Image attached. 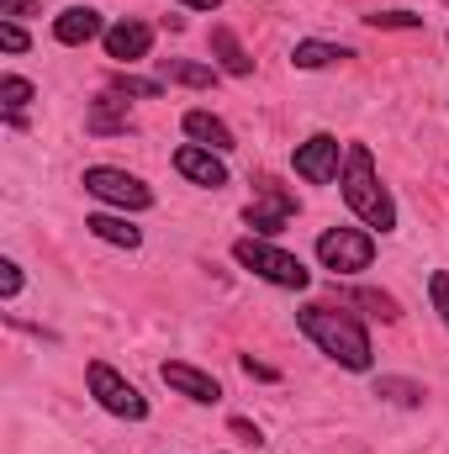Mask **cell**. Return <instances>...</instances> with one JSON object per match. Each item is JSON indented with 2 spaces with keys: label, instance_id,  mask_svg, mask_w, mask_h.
I'll return each instance as SVG.
<instances>
[{
  "label": "cell",
  "instance_id": "cell-25",
  "mask_svg": "<svg viewBox=\"0 0 449 454\" xmlns=\"http://www.w3.org/2000/svg\"><path fill=\"white\" fill-rule=\"evenodd\" d=\"M0 296H5V301L21 296V264H16V259H0Z\"/></svg>",
  "mask_w": 449,
  "mask_h": 454
},
{
  "label": "cell",
  "instance_id": "cell-21",
  "mask_svg": "<svg viewBox=\"0 0 449 454\" xmlns=\"http://www.w3.org/2000/svg\"><path fill=\"white\" fill-rule=\"evenodd\" d=\"M32 96H37V90H32V80H21V74H5V80H0V106H5V112L32 106Z\"/></svg>",
  "mask_w": 449,
  "mask_h": 454
},
{
  "label": "cell",
  "instance_id": "cell-9",
  "mask_svg": "<svg viewBox=\"0 0 449 454\" xmlns=\"http://www.w3.org/2000/svg\"><path fill=\"white\" fill-rule=\"evenodd\" d=\"M159 380H164L169 391L201 402V407H217V402H223L217 375H207V370H196V364H185V359H164V364H159Z\"/></svg>",
  "mask_w": 449,
  "mask_h": 454
},
{
  "label": "cell",
  "instance_id": "cell-7",
  "mask_svg": "<svg viewBox=\"0 0 449 454\" xmlns=\"http://www.w3.org/2000/svg\"><path fill=\"white\" fill-rule=\"evenodd\" d=\"M338 159H343V143H338L334 132H312L307 143H296L291 169H296L307 185H334L338 180Z\"/></svg>",
  "mask_w": 449,
  "mask_h": 454
},
{
  "label": "cell",
  "instance_id": "cell-22",
  "mask_svg": "<svg viewBox=\"0 0 449 454\" xmlns=\"http://www.w3.org/2000/svg\"><path fill=\"white\" fill-rule=\"evenodd\" d=\"M365 21L381 27V32H418V27H423L418 11H375V16H365Z\"/></svg>",
  "mask_w": 449,
  "mask_h": 454
},
{
  "label": "cell",
  "instance_id": "cell-15",
  "mask_svg": "<svg viewBox=\"0 0 449 454\" xmlns=\"http://www.w3.org/2000/svg\"><path fill=\"white\" fill-rule=\"evenodd\" d=\"M217 64H196V59H159V80L169 85H196V90H212L217 85Z\"/></svg>",
  "mask_w": 449,
  "mask_h": 454
},
{
  "label": "cell",
  "instance_id": "cell-20",
  "mask_svg": "<svg viewBox=\"0 0 449 454\" xmlns=\"http://www.w3.org/2000/svg\"><path fill=\"white\" fill-rule=\"evenodd\" d=\"M112 90H116V96H132V101H159V96H164V80H138V74H116Z\"/></svg>",
  "mask_w": 449,
  "mask_h": 454
},
{
  "label": "cell",
  "instance_id": "cell-4",
  "mask_svg": "<svg viewBox=\"0 0 449 454\" xmlns=\"http://www.w3.org/2000/svg\"><path fill=\"white\" fill-rule=\"evenodd\" d=\"M85 380H91V396H96L112 418H122V423H143V418H148V396H143L127 375H116L106 359H91V364H85Z\"/></svg>",
  "mask_w": 449,
  "mask_h": 454
},
{
  "label": "cell",
  "instance_id": "cell-24",
  "mask_svg": "<svg viewBox=\"0 0 449 454\" xmlns=\"http://www.w3.org/2000/svg\"><path fill=\"white\" fill-rule=\"evenodd\" d=\"M429 301H434L439 323L449 328V270H434V275H429Z\"/></svg>",
  "mask_w": 449,
  "mask_h": 454
},
{
  "label": "cell",
  "instance_id": "cell-27",
  "mask_svg": "<svg viewBox=\"0 0 449 454\" xmlns=\"http://www.w3.org/2000/svg\"><path fill=\"white\" fill-rule=\"evenodd\" d=\"M0 16H5V21H21V16H37V0H0Z\"/></svg>",
  "mask_w": 449,
  "mask_h": 454
},
{
  "label": "cell",
  "instance_id": "cell-11",
  "mask_svg": "<svg viewBox=\"0 0 449 454\" xmlns=\"http://www.w3.org/2000/svg\"><path fill=\"white\" fill-rule=\"evenodd\" d=\"M175 169H180L191 185H201V191H223L227 185L223 153H212V148H201V143H180V148H175Z\"/></svg>",
  "mask_w": 449,
  "mask_h": 454
},
{
  "label": "cell",
  "instance_id": "cell-6",
  "mask_svg": "<svg viewBox=\"0 0 449 454\" xmlns=\"http://www.w3.org/2000/svg\"><path fill=\"white\" fill-rule=\"evenodd\" d=\"M318 259H323V270H334V275L370 270L375 238H370V227H328V232L318 238Z\"/></svg>",
  "mask_w": 449,
  "mask_h": 454
},
{
  "label": "cell",
  "instance_id": "cell-12",
  "mask_svg": "<svg viewBox=\"0 0 449 454\" xmlns=\"http://www.w3.org/2000/svg\"><path fill=\"white\" fill-rule=\"evenodd\" d=\"M53 37H59L64 48H85V43L106 37V16H101L96 5H64V11L53 16Z\"/></svg>",
  "mask_w": 449,
  "mask_h": 454
},
{
  "label": "cell",
  "instance_id": "cell-8",
  "mask_svg": "<svg viewBox=\"0 0 449 454\" xmlns=\"http://www.w3.org/2000/svg\"><path fill=\"white\" fill-rule=\"evenodd\" d=\"M291 217H296V196H291L286 185H275V180H264V185H259V201H248V207H243V223L254 227L259 238L286 232Z\"/></svg>",
  "mask_w": 449,
  "mask_h": 454
},
{
  "label": "cell",
  "instance_id": "cell-31",
  "mask_svg": "<svg viewBox=\"0 0 449 454\" xmlns=\"http://www.w3.org/2000/svg\"><path fill=\"white\" fill-rule=\"evenodd\" d=\"M445 5H449V0H445Z\"/></svg>",
  "mask_w": 449,
  "mask_h": 454
},
{
  "label": "cell",
  "instance_id": "cell-5",
  "mask_svg": "<svg viewBox=\"0 0 449 454\" xmlns=\"http://www.w3.org/2000/svg\"><path fill=\"white\" fill-rule=\"evenodd\" d=\"M80 185H85L96 201L116 207V212H148V207H154L148 180H138V175H127V169H116V164H91Z\"/></svg>",
  "mask_w": 449,
  "mask_h": 454
},
{
  "label": "cell",
  "instance_id": "cell-2",
  "mask_svg": "<svg viewBox=\"0 0 449 454\" xmlns=\"http://www.w3.org/2000/svg\"><path fill=\"white\" fill-rule=\"evenodd\" d=\"M338 185H343L349 212L370 227V232H391V227H397V196L381 185L375 153H370L365 143H349V148H343V175H338Z\"/></svg>",
  "mask_w": 449,
  "mask_h": 454
},
{
  "label": "cell",
  "instance_id": "cell-17",
  "mask_svg": "<svg viewBox=\"0 0 449 454\" xmlns=\"http://www.w3.org/2000/svg\"><path fill=\"white\" fill-rule=\"evenodd\" d=\"M343 59H354V48H343V43H318V37H302V43L291 48V64H296V69H328V64H343Z\"/></svg>",
  "mask_w": 449,
  "mask_h": 454
},
{
  "label": "cell",
  "instance_id": "cell-1",
  "mask_svg": "<svg viewBox=\"0 0 449 454\" xmlns=\"http://www.w3.org/2000/svg\"><path fill=\"white\" fill-rule=\"evenodd\" d=\"M296 328H302L307 339L318 343V354H328L334 364L354 370V375H365V370L375 364V348H370V333H365V323H359L354 312H343V307H328V301H307V307L296 312Z\"/></svg>",
  "mask_w": 449,
  "mask_h": 454
},
{
  "label": "cell",
  "instance_id": "cell-10",
  "mask_svg": "<svg viewBox=\"0 0 449 454\" xmlns=\"http://www.w3.org/2000/svg\"><path fill=\"white\" fill-rule=\"evenodd\" d=\"M101 48H106V59H116V64H138V59H148V48H154V27L138 21V16H122V21L106 27Z\"/></svg>",
  "mask_w": 449,
  "mask_h": 454
},
{
  "label": "cell",
  "instance_id": "cell-13",
  "mask_svg": "<svg viewBox=\"0 0 449 454\" xmlns=\"http://www.w3.org/2000/svg\"><path fill=\"white\" fill-rule=\"evenodd\" d=\"M180 127H185L191 143H201V148H212V153H232V148H238L232 127H227L223 116H212V112H185L180 116Z\"/></svg>",
  "mask_w": 449,
  "mask_h": 454
},
{
  "label": "cell",
  "instance_id": "cell-14",
  "mask_svg": "<svg viewBox=\"0 0 449 454\" xmlns=\"http://www.w3.org/2000/svg\"><path fill=\"white\" fill-rule=\"evenodd\" d=\"M212 59H217V69H223V74H232V80H248V74H254V59L243 53L238 32H232V27H223V21L212 27Z\"/></svg>",
  "mask_w": 449,
  "mask_h": 454
},
{
  "label": "cell",
  "instance_id": "cell-3",
  "mask_svg": "<svg viewBox=\"0 0 449 454\" xmlns=\"http://www.w3.org/2000/svg\"><path fill=\"white\" fill-rule=\"evenodd\" d=\"M232 259H238L248 275H259L264 286H280V291H307V286H312V270H307L296 254L275 248L270 238H238V243H232Z\"/></svg>",
  "mask_w": 449,
  "mask_h": 454
},
{
  "label": "cell",
  "instance_id": "cell-30",
  "mask_svg": "<svg viewBox=\"0 0 449 454\" xmlns=\"http://www.w3.org/2000/svg\"><path fill=\"white\" fill-rule=\"evenodd\" d=\"M180 5H191V11H217L223 0H180Z\"/></svg>",
  "mask_w": 449,
  "mask_h": 454
},
{
  "label": "cell",
  "instance_id": "cell-18",
  "mask_svg": "<svg viewBox=\"0 0 449 454\" xmlns=\"http://www.w3.org/2000/svg\"><path fill=\"white\" fill-rule=\"evenodd\" d=\"M122 106H127V101H122L116 90H106V96H101V101L91 106L85 127H91V132H132V116L122 112Z\"/></svg>",
  "mask_w": 449,
  "mask_h": 454
},
{
  "label": "cell",
  "instance_id": "cell-23",
  "mask_svg": "<svg viewBox=\"0 0 449 454\" xmlns=\"http://www.w3.org/2000/svg\"><path fill=\"white\" fill-rule=\"evenodd\" d=\"M375 396H391V402H402V407H418V402H423V386H413V380H391V375H381V380H375Z\"/></svg>",
  "mask_w": 449,
  "mask_h": 454
},
{
  "label": "cell",
  "instance_id": "cell-28",
  "mask_svg": "<svg viewBox=\"0 0 449 454\" xmlns=\"http://www.w3.org/2000/svg\"><path fill=\"white\" fill-rule=\"evenodd\" d=\"M243 370H248V375H254V380H275V370H270V364H259V359H254V354H243Z\"/></svg>",
  "mask_w": 449,
  "mask_h": 454
},
{
  "label": "cell",
  "instance_id": "cell-19",
  "mask_svg": "<svg viewBox=\"0 0 449 454\" xmlns=\"http://www.w3.org/2000/svg\"><path fill=\"white\" fill-rule=\"evenodd\" d=\"M354 307H365V312H370V317H381V323H397V317H402L397 296H386V291H370V286H359V291H354Z\"/></svg>",
  "mask_w": 449,
  "mask_h": 454
},
{
  "label": "cell",
  "instance_id": "cell-29",
  "mask_svg": "<svg viewBox=\"0 0 449 454\" xmlns=\"http://www.w3.org/2000/svg\"><path fill=\"white\" fill-rule=\"evenodd\" d=\"M232 434H238V439H248V444H259V428H254L248 418H232Z\"/></svg>",
  "mask_w": 449,
  "mask_h": 454
},
{
  "label": "cell",
  "instance_id": "cell-16",
  "mask_svg": "<svg viewBox=\"0 0 449 454\" xmlns=\"http://www.w3.org/2000/svg\"><path fill=\"white\" fill-rule=\"evenodd\" d=\"M85 227L101 238V243H112V248H143V227H132L127 217H112V212H91Z\"/></svg>",
  "mask_w": 449,
  "mask_h": 454
},
{
  "label": "cell",
  "instance_id": "cell-26",
  "mask_svg": "<svg viewBox=\"0 0 449 454\" xmlns=\"http://www.w3.org/2000/svg\"><path fill=\"white\" fill-rule=\"evenodd\" d=\"M27 43H32V37H27L16 21H0V48H5V53H27Z\"/></svg>",
  "mask_w": 449,
  "mask_h": 454
}]
</instances>
